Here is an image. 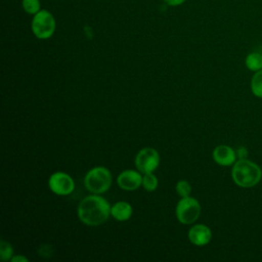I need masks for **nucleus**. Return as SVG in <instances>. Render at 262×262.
<instances>
[{
	"instance_id": "nucleus-11",
	"label": "nucleus",
	"mask_w": 262,
	"mask_h": 262,
	"mask_svg": "<svg viewBox=\"0 0 262 262\" xmlns=\"http://www.w3.org/2000/svg\"><path fill=\"white\" fill-rule=\"evenodd\" d=\"M111 215L118 221H126L132 215V207L127 202H117L111 209Z\"/></svg>"
},
{
	"instance_id": "nucleus-3",
	"label": "nucleus",
	"mask_w": 262,
	"mask_h": 262,
	"mask_svg": "<svg viewBox=\"0 0 262 262\" xmlns=\"http://www.w3.org/2000/svg\"><path fill=\"white\" fill-rule=\"evenodd\" d=\"M85 187L96 194L105 192L112 184V174L104 167H95L87 172L84 178Z\"/></svg>"
},
{
	"instance_id": "nucleus-12",
	"label": "nucleus",
	"mask_w": 262,
	"mask_h": 262,
	"mask_svg": "<svg viewBox=\"0 0 262 262\" xmlns=\"http://www.w3.org/2000/svg\"><path fill=\"white\" fill-rule=\"evenodd\" d=\"M246 67L253 72L262 70V54L260 52H251L247 55L245 60Z\"/></svg>"
},
{
	"instance_id": "nucleus-10",
	"label": "nucleus",
	"mask_w": 262,
	"mask_h": 262,
	"mask_svg": "<svg viewBox=\"0 0 262 262\" xmlns=\"http://www.w3.org/2000/svg\"><path fill=\"white\" fill-rule=\"evenodd\" d=\"M236 151L228 145H218L213 150V159L220 166H231L236 162Z\"/></svg>"
},
{
	"instance_id": "nucleus-8",
	"label": "nucleus",
	"mask_w": 262,
	"mask_h": 262,
	"mask_svg": "<svg viewBox=\"0 0 262 262\" xmlns=\"http://www.w3.org/2000/svg\"><path fill=\"white\" fill-rule=\"evenodd\" d=\"M117 183L124 190H135L142 184V176L138 171L125 170L119 174Z\"/></svg>"
},
{
	"instance_id": "nucleus-17",
	"label": "nucleus",
	"mask_w": 262,
	"mask_h": 262,
	"mask_svg": "<svg viewBox=\"0 0 262 262\" xmlns=\"http://www.w3.org/2000/svg\"><path fill=\"white\" fill-rule=\"evenodd\" d=\"M176 191L178 193V195L184 198V196H188L191 192V187L190 184L185 181V180H180L177 182L176 184Z\"/></svg>"
},
{
	"instance_id": "nucleus-2",
	"label": "nucleus",
	"mask_w": 262,
	"mask_h": 262,
	"mask_svg": "<svg viewBox=\"0 0 262 262\" xmlns=\"http://www.w3.org/2000/svg\"><path fill=\"white\" fill-rule=\"evenodd\" d=\"M231 177L236 185L249 188L259 183L262 171L256 163L247 159H239L233 164Z\"/></svg>"
},
{
	"instance_id": "nucleus-19",
	"label": "nucleus",
	"mask_w": 262,
	"mask_h": 262,
	"mask_svg": "<svg viewBox=\"0 0 262 262\" xmlns=\"http://www.w3.org/2000/svg\"><path fill=\"white\" fill-rule=\"evenodd\" d=\"M11 261L12 262H28V258H26L25 256H20V255H17V256H14L11 258Z\"/></svg>"
},
{
	"instance_id": "nucleus-16",
	"label": "nucleus",
	"mask_w": 262,
	"mask_h": 262,
	"mask_svg": "<svg viewBox=\"0 0 262 262\" xmlns=\"http://www.w3.org/2000/svg\"><path fill=\"white\" fill-rule=\"evenodd\" d=\"M13 255V249L11 245L3 239L0 242V258L2 261H7L11 260Z\"/></svg>"
},
{
	"instance_id": "nucleus-5",
	"label": "nucleus",
	"mask_w": 262,
	"mask_h": 262,
	"mask_svg": "<svg viewBox=\"0 0 262 262\" xmlns=\"http://www.w3.org/2000/svg\"><path fill=\"white\" fill-rule=\"evenodd\" d=\"M201 214L200 203L188 196H184L179 200L176 206V217L182 224H191L199 218Z\"/></svg>"
},
{
	"instance_id": "nucleus-7",
	"label": "nucleus",
	"mask_w": 262,
	"mask_h": 262,
	"mask_svg": "<svg viewBox=\"0 0 262 262\" xmlns=\"http://www.w3.org/2000/svg\"><path fill=\"white\" fill-rule=\"evenodd\" d=\"M48 185L50 190L58 195H68L72 193L75 188V183L72 177L63 172L53 173L49 177Z\"/></svg>"
},
{
	"instance_id": "nucleus-15",
	"label": "nucleus",
	"mask_w": 262,
	"mask_h": 262,
	"mask_svg": "<svg viewBox=\"0 0 262 262\" xmlns=\"http://www.w3.org/2000/svg\"><path fill=\"white\" fill-rule=\"evenodd\" d=\"M142 185L145 190L154 191L158 187V179L152 173H146L142 177Z\"/></svg>"
},
{
	"instance_id": "nucleus-6",
	"label": "nucleus",
	"mask_w": 262,
	"mask_h": 262,
	"mask_svg": "<svg viewBox=\"0 0 262 262\" xmlns=\"http://www.w3.org/2000/svg\"><path fill=\"white\" fill-rule=\"evenodd\" d=\"M160 163L159 152L152 147H144L138 151L135 157V166L143 174L152 173Z\"/></svg>"
},
{
	"instance_id": "nucleus-4",
	"label": "nucleus",
	"mask_w": 262,
	"mask_h": 262,
	"mask_svg": "<svg viewBox=\"0 0 262 262\" xmlns=\"http://www.w3.org/2000/svg\"><path fill=\"white\" fill-rule=\"evenodd\" d=\"M33 34L41 40L50 38L56 28V23L53 14L47 9H41L35 15H33L31 24Z\"/></svg>"
},
{
	"instance_id": "nucleus-1",
	"label": "nucleus",
	"mask_w": 262,
	"mask_h": 262,
	"mask_svg": "<svg viewBox=\"0 0 262 262\" xmlns=\"http://www.w3.org/2000/svg\"><path fill=\"white\" fill-rule=\"evenodd\" d=\"M108 202L98 194H91L84 198L78 206V217L86 225L96 226L104 223L110 215Z\"/></svg>"
},
{
	"instance_id": "nucleus-9",
	"label": "nucleus",
	"mask_w": 262,
	"mask_h": 262,
	"mask_svg": "<svg viewBox=\"0 0 262 262\" xmlns=\"http://www.w3.org/2000/svg\"><path fill=\"white\" fill-rule=\"evenodd\" d=\"M211 229L205 224H196L188 230V239L195 246H205L211 241Z\"/></svg>"
},
{
	"instance_id": "nucleus-13",
	"label": "nucleus",
	"mask_w": 262,
	"mask_h": 262,
	"mask_svg": "<svg viewBox=\"0 0 262 262\" xmlns=\"http://www.w3.org/2000/svg\"><path fill=\"white\" fill-rule=\"evenodd\" d=\"M251 90L256 97L262 98V70L257 71L251 80Z\"/></svg>"
},
{
	"instance_id": "nucleus-18",
	"label": "nucleus",
	"mask_w": 262,
	"mask_h": 262,
	"mask_svg": "<svg viewBox=\"0 0 262 262\" xmlns=\"http://www.w3.org/2000/svg\"><path fill=\"white\" fill-rule=\"evenodd\" d=\"M185 1H186V0H164V2H165L167 5L173 6V7L179 6V5L183 4Z\"/></svg>"
},
{
	"instance_id": "nucleus-14",
	"label": "nucleus",
	"mask_w": 262,
	"mask_h": 262,
	"mask_svg": "<svg viewBox=\"0 0 262 262\" xmlns=\"http://www.w3.org/2000/svg\"><path fill=\"white\" fill-rule=\"evenodd\" d=\"M21 7L28 14L32 15H35L42 9L40 0H21Z\"/></svg>"
}]
</instances>
